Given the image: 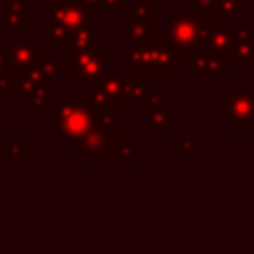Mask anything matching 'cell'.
<instances>
[{"label": "cell", "instance_id": "18", "mask_svg": "<svg viewBox=\"0 0 254 254\" xmlns=\"http://www.w3.org/2000/svg\"><path fill=\"white\" fill-rule=\"evenodd\" d=\"M117 10L127 12L129 18H141V20H155L157 16V4L155 2H123Z\"/></svg>", "mask_w": 254, "mask_h": 254}, {"label": "cell", "instance_id": "9", "mask_svg": "<svg viewBox=\"0 0 254 254\" xmlns=\"http://www.w3.org/2000/svg\"><path fill=\"white\" fill-rule=\"evenodd\" d=\"M125 79H127V73H123L119 65L111 64L103 71V75L93 81V91H99L107 99H111L115 103H121V91H123Z\"/></svg>", "mask_w": 254, "mask_h": 254}, {"label": "cell", "instance_id": "5", "mask_svg": "<svg viewBox=\"0 0 254 254\" xmlns=\"http://www.w3.org/2000/svg\"><path fill=\"white\" fill-rule=\"evenodd\" d=\"M234 38L230 44V50L226 54L228 65H254V36L244 20H236Z\"/></svg>", "mask_w": 254, "mask_h": 254}, {"label": "cell", "instance_id": "7", "mask_svg": "<svg viewBox=\"0 0 254 254\" xmlns=\"http://www.w3.org/2000/svg\"><path fill=\"white\" fill-rule=\"evenodd\" d=\"M232 38H234V30L228 28V22H220V20H208L206 24V30L202 34V42H200V48L220 56L226 60V54L230 50V44H232Z\"/></svg>", "mask_w": 254, "mask_h": 254}, {"label": "cell", "instance_id": "20", "mask_svg": "<svg viewBox=\"0 0 254 254\" xmlns=\"http://www.w3.org/2000/svg\"><path fill=\"white\" fill-rule=\"evenodd\" d=\"M46 30H48V46L50 48H64L65 42H67V38L71 36V32L64 24H60L58 20H54V18L48 20Z\"/></svg>", "mask_w": 254, "mask_h": 254}, {"label": "cell", "instance_id": "10", "mask_svg": "<svg viewBox=\"0 0 254 254\" xmlns=\"http://www.w3.org/2000/svg\"><path fill=\"white\" fill-rule=\"evenodd\" d=\"M228 64L224 58L200 48L190 56V69L196 75H226L228 73Z\"/></svg>", "mask_w": 254, "mask_h": 254}, {"label": "cell", "instance_id": "1", "mask_svg": "<svg viewBox=\"0 0 254 254\" xmlns=\"http://www.w3.org/2000/svg\"><path fill=\"white\" fill-rule=\"evenodd\" d=\"M210 20L208 12L196 10V8H185L181 14H175L165 28L163 40L177 48L185 58H190L196 50H200L202 34L206 30V24Z\"/></svg>", "mask_w": 254, "mask_h": 254}, {"label": "cell", "instance_id": "4", "mask_svg": "<svg viewBox=\"0 0 254 254\" xmlns=\"http://www.w3.org/2000/svg\"><path fill=\"white\" fill-rule=\"evenodd\" d=\"M185 56L169 46L163 38H155L149 42V62H147V75H171L175 67L183 65Z\"/></svg>", "mask_w": 254, "mask_h": 254}, {"label": "cell", "instance_id": "3", "mask_svg": "<svg viewBox=\"0 0 254 254\" xmlns=\"http://www.w3.org/2000/svg\"><path fill=\"white\" fill-rule=\"evenodd\" d=\"M218 119L228 129H254V91H248L244 83L218 103Z\"/></svg>", "mask_w": 254, "mask_h": 254}, {"label": "cell", "instance_id": "15", "mask_svg": "<svg viewBox=\"0 0 254 254\" xmlns=\"http://www.w3.org/2000/svg\"><path fill=\"white\" fill-rule=\"evenodd\" d=\"M137 145H139V139L137 137H127V139H117V145H115V157L119 159V165L123 167H133L139 163L137 159Z\"/></svg>", "mask_w": 254, "mask_h": 254}, {"label": "cell", "instance_id": "27", "mask_svg": "<svg viewBox=\"0 0 254 254\" xmlns=\"http://www.w3.org/2000/svg\"><path fill=\"white\" fill-rule=\"evenodd\" d=\"M175 2H177V4H181V0H175Z\"/></svg>", "mask_w": 254, "mask_h": 254}, {"label": "cell", "instance_id": "12", "mask_svg": "<svg viewBox=\"0 0 254 254\" xmlns=\"http://www.w3.org/2000/svg\"><path fill=\"white\" fill-rule=\"evenodd\" d=\"M119 36L129 42V46L135 44H147L157 38L155 20H141V18H129L127 28L119 30Z\"/></svg>", "mask_w": 254, "mask_h": 254}, {"label": "cell", "instance_id": "21", "mask_svg": "<svg viewBox=\"0 0 254 254\" xmlns=\"http://www.w3.org/2000/svg\"><path fill=\"white\" fill-rule=\"evenodd\" d=\"M4 30H26L30 26V12H16V14H2Z\"/></svg>", "mask_w": 254, "mask_h": 254}, {"label": "cell", "instance_id": "14", "mask_svg": "<svg viewBox=\"0 0 254 254\" xmlns=\"http://www.w3.org/2000/svg\"><path fill=\"white\" fill-rule=\"evenodd\" d=\"M111 65V60L107 56H103L101 52H97L95 56H91L83 67H79L73 73V81L75 83H93L97 77L103 75V71Z\"/></svg>", "mask_w": 254, "mask_h": 254}, {"label": "cell", "instance_id": "26", "mask_svg": "<svg viewBox=\"0 0 254 254\" xmlns=\"http://www.w3.org/2000/svg\"><path fill=\"white\" fill-rule=\"evenodd\" d=\"M125 0H101V12H107V10H117Z\"/></svg>", "mask_w": 254, "mask_h": 254}, {"label": "cell", "instance_id": "6", "mask_svg": "<svg viewBox=\"0 0 254 254\" xmlns=\"http://www.w3.org/2000/svg\"><path fill=\"white\" fill-rule=\"evenodd\" d=\"M46 8L50 12V18L64 24L71 34L89 26V10H85L79 4L64 0V2H48Z\"/></svg>", "mask_w": 254, "mask_h": 254}, {"label": "cell", "instance_id": "17", "mask_svg": "<svg viewBox=\"0 0 254 254\" xmlns=\"http://www.w3.org/2000/svg\"><path fill=\"white\" fill-rule=\"evenodd\" d=\"M202 153V139L200 137H175L173 139V155L175 157H200Z\"/></svg>", "mask_w": 254, "mask_h": 254}, {"label": "cell", "instance_id": "19", "mask_svg": "<svg viewBox=\"0 0 254 254\" xmlns=\"http://www.w3.org/2000/svg\"><path fill=\"white\" fill-rule=\"evenodd\" d=\"M147 123L151 129H171L175 125V113L167 107L147 109Z\"/></svg>", "mask_w": 254, "mask_h": 254}, {"label": "cell", "instance_id": "23", "mask_svg": "<svg viewBox=\"0 0 254 254\" xmlns=\"http://www.w3.org/2000/svg\"><path fill=\"white\" fill-rule=\"evenodd\" d=\"M214 6H216V0H192L189 6L185 8H196V10H202V12H214Z\"/></svg>", "mask_w": 254, "mask_h": 254}, {"label": "cell", "instance_id": "2", "mask_svg": "<svg viewBox=\"0 0 254 254\" xmlns=\"http://www.w3.org/2000/svg\"><path fill=\"white\" fill-rule=\"evenodd\" d=\"M56 117H58V129L60 135L67 141V145H75L81 137H85L95 123V109L77 103L73 93L65 95V101L58 103L56 107Z\"/></svg>", "mask_w": 254, "mask_h": 254}, {"label": "cell", "instance_id": "13", "mask_svg": "<svg viewBox=\"0 0 254 254\" xmlns=\"http://www.w3.org/2000/svg\"><path fill=\"white\" fill-rule=\"evenodd\" d=\"M149 95V87H147V73L145 71H137V69H129L127 71V79L121 91V101H145Z\"/></svg>", "mask_w": 254, "mask_h": 254}, {"label": "cell", "instance_id": "16", "mask_svg": "<svg viewBox=\"0 0 254 254\" xmlns=\"http://www.w3.org/2000/svg\"><path fill=\"white\" fill-rule=\"evenodd\" d=\"M242 12H246V2L242 0H216L214 14L220 22H236Z\"/></svg>", "mask_w": 254, "mask_h": 254}, {"label": "cell", "instance_id": "22", "mask_svg": "<svg viewBox=\"0 0 254 254\" xmlns=\"http://www.w3.org/2000/svg\"><path fill=\"white\" fill-rule=\"evenodd\" d=\"M28 2L30 0H2V14H16V12H24L28 10Z\"/></svg>", "mask_w": 254, "mask_h": 254}, {"label": "cell", "instance_id": "8", "mask_svg": "<svg viewBox=\"0 0 254 254\" xmlns=\"http://www.w3.org/2000/svg\"><path fill=\"white\" fill-rule=\"evenodd\" d=\"M46 48H42L38 44L36 38H14L8 46V52H10V60L12 64L20 69L36 64V60L40 58V54L44 52Z\"/></svg>", "mask_w": 254, "mask_h": 254}, {"label": "cell", "instance_id": "11", "mask_svg": "<svg viewBox=\"0 0 254 254\" xmlns=\"http://www.w3.org/2000/svg\"><path fill=\"white\" fill-rule=\"evenodd\" d=\"M101 38H103V34L99 28L87 26L83 30L73 32L67 38L64 50L65 52H101Z\"/></svg>", "mask_w": 254, "mask_h": 254}, {"label": "cell", "instance_id": "25", "mask_svg": "<svg viewBox=\"0 0 254 254\" xmlns=\"http://www.w3.org/2000/svg\"><path fill=\"white\" fill-rule=\"evenodd\" d=\"M65 2H73V4H79V6H83L85 10H89V12H101V0H65Z\"/></svg>", "mask_w": 254, "mask_h": 254}, {"label": "cell", "instance_id": "24", "mask_svg": "<svg viewBox=\"0 0 254 254\" xmlns=\"http://www.w3.org/2000/svg\"><path fill=\"white\" fill-rule=\"evenodd\" d=\"M147 105H149V109H159V107H165V97H163V93H151L149 91V95H147Z\"/></svg>", "mask_w": 254, "mask_h": 254}]
</instances>
